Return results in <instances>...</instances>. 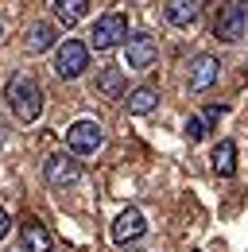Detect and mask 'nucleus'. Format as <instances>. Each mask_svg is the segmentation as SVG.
I'll use <instances>...</instances> for the list:
<instances>
[{
	"label": "nucleus",
	"instance_id": "1",
	"mask_svg": "<svg viewBox=\"0 0 248 252\" xmlns=\"http://www.w3.org/2000/svg\"><path fill=\"white\" fill-rule=\"evenodd\" d=\"M8 105H12L16 121L35 125L39 113H43V86H39L31 74H16V78L8 82Z\"/></svg>",
	"mask_w": 248,
	"mask_h": 252
},
{
	"label": "nucleus",
	"instance_id": "2",
	"mask_svg": "<svg viewBox=\"0 0 248 252\" xmlns=\"http://www.w3.org/2000/svg\"><path fill=\"white\" fill-rule=\"evenodd\" d=\"M214 35L221 43H241L248 35V0H225L217 12Z\"/></svg>",
	"mask_w": 248,
	"mask_h": 252
},
{
	"label": "nucleus",
	"instance_id": "3",
	"mask_svg": "<svg viewBox=\"0 0 248 252\" xmlns=\"http://www.w3.org/2000/svg\"><path fill=\"white\" fill-rule=\"evenodd\" d=\"M121 43H128V20H124L121 12H105L90 32V47L93 51H113Z\"/></svg>",
	"mask_w": 248,
	"mask_h": 252
},
{
	"label": "nucleus",
	"instance_id": "4",
	"mask_svg": "<svg viewBox=\"0 0 248 252\" xmlns=\"http://www.w3.org/2000/svg\"><path fill=\"white\" fill-rule=\"evenodd\" d=\"M86 66H90V47H86V43H78V39L59 43V51H55V70H59V78L74 82V78L86 74Z\"/></svg>",
	"mask_w": 248,
	"mask_h": 252
},
{
	"label": "nucleus",
	"instance_id": "5",
	"mask_svg": "<svg viewBox=\"0 0 248 252\" xmlns=\"http://www.w3.org/2000/svg\"><path fill=\"white\" fill-rule=\"evenodd\" d=\"M101 144H105V128L97 125V121H74V125L66 128L70 156H93Z\"/></svg>",
	"mask_w": 248,
	"mask_h": 252
},
{
	"label": "nucleus",
	"instance_id": "6",
	"mask_svg": "<svg viewBox=\"0 0 248 252\" xmlns=\"http://www.w3.org/2000/svg\"><path fill=\"white\" fill-rule=\"evenodd\" d=\"M43 175L51 187H74L82 179V163H78V156H51L43 163Z\"/></svg>",
	"mask_w": 248,
	"mask_h": 252
},
{
	"label": "nucleus",
	"instance_id": "7",
	"mask_svg": "<svg viewBox=\"0 0 248 252\" xmlns=\"http://www.w3.org/2000/svg\"><path fill=\"white\" fill-rule=\"evenodd\" d=\"M124 59H128L132 70H148L159 59V47H155V39L148 32H136V35H128V43H124Z\"/></svg>",
	"mask_w": 248,
	"mask_h": 252
},
{
	"label": "nucleus",
	"instance_id": "8",
	"mask_svg": "<svg viewBox=\"0 0 248 252\" xmlns=\"http://www.w3.org/2000/svg\"><path fill=\"white\" fill-rule=\"evenodd\" d=\"M144 233H148V218H144L136 206H128L121 218L113 221V241H117V245H132V241H140Z\"/></svg>",
	"mask_w": 248,
	"mask_h": 252
},
{
	"label": "nucleus",
	"instance_id": "9",
	"mask_svg": "<svg viewBox=\"0 0 248 252\" xmlns=\"http://www.w3.org/2000/svg\"><path fill=\"white\" fill-rule=\"evenodd\" d=\"M163 16L171 28H194L202 20V0H163Z\"/></svg>",
	"mask_w": 248,
	"mask_h": 252
},
{
	"label": "nucleus",
	"instance_id": "10",
	"mask_svg": "<svg viewBox=\"0 0 248 252\" xmlns=\"http://www.w3.org/2000/svg\"><path fill=\"white\" fill-rule=\"evenodd\" d=\"M217 78H221V63H217L214 55H198V59L190 63V90H194V94H206Z\"/></svg>",
	"mask_w": 248,
	"mask_h": 252
},
{
	"label": "nucleus",
	"instance_id": "11",
	"mask_svg": "<svg viewBox=\"0 0 248 252\" xmlns=\"http://www.w3.org/2000/svg\"><path fill=\"white\" fill-rule=\"evenodd\" d=\"M93 97L121 101V97H124V70H117V66H105V70H97V78H93Z\"/></svg>",
	"mask_w": 248,
	"mask_h": 252
},
{
	"label": "nucleus",
	"instance_id": "12",
	"mask_svg": "<svg viewBox=\"0 0 248 252\" xmlns=\"http://www.w3.org/2000/svg\"><path fill=\"white\" fill-rule=\"evenodd\" d=\"M20 241H24L28 252H51V233H47V225H39V221H24Z\"/></svg>",
	"mask_w": 248,
	"mask_h": 252
},
{
	"label": "nucleus",
	"instance_id": "13",
	"mask_svg": "<svg viewBox=\"0 0 248 252\" xmlns=\"http://www.w3.org/2000/svg\"><path fill=\"white\" fill-rule=\"evenodd\" d=\"M155 105H159V90H155V86H136V90L128 94V113H132V117L152 113Z\"/></svg>",
	"mask_w": 248,
	"mask_h": 252
},
{
	"label": "nucleus",
	"instance_id": "14",
	"mask_svg": "<svg viewBox=\"0 0 248 252\" xmlns=\"http://www.w3.org/2000/svg\"><path fill=\"white\" fill-rule=\"evenodd\" d=\"M214 171L221 179H229V175L237 171V144H233V140H221L214 148Z\"/></svg>",
	"mask_w": 248,
	"mask_h": 252
},
{
	"label": "nucleus",
	"instance_id": "15",
	"mask_svg": "<svg viewBox=\"0 0 248 252\" xmlns=\"http://www.w3.org/2000/svg\"><path fill=\"white\" fill-rule=\"evenodd\" d=\"M86 12H90V0H55V16L66 28H74L78 20H86Z\"/></svg>",
	"mask_w": 248,
	"mask_h": 252
},
{
	"label": "nucleus",
	"instance_id": "16",
	"mask_svg": "<svg viewBox=\"0 0 248 252\" xmlns=\"http://www.w3.org/2000/svg\"><path fill=\"white\" fill-rule=\"evenodd\" d=\"M55 39H59V35H55L51 24H35V28L28 32V51L43 55V51H51V47H55Z\"/></svg>",
	"mask_w": 248,
	"mask_h": 252
},
{
	"label": "nucleus",
	"instance_id": "17",
	"mask_svg": "<svg viewBox=\"0 0 248 252\" xmlns=\"http://www.w3.org/2000/svg\"><path fill=\"white\" fill-rule=\"evenodd\" d=\"M206 132H210V125H206L202 117H190V121H186V140H190V144L206 140Z\"/></svg>",
	"mask_w": 248,
	"mask_h": 252
},
{
	"label": "nucleus",
	"instance_id": "18",
	"mask_svg": "<svg viewBox=\"0 0 248 252\" xmlns=\"http://www.w3.org/2000/svg\"><path fill=\"white\" fill-rule=\"evenodd\" d=\"M8 233H12V218H8V210L0 206V241H4Z\"/></svg>",
	"mask_w": 248,
	"mask_h": 252
},
{
	"label": "nucleus",
	"instance_id": "19",
	"mask_svg": "<svg viewBox=\"0 0 248 252\" xmlns=\"http://www.w3.org/2000/svg\"><path fill=\"white\" fill-rule=\"evenodd\" d=\"M221 113H225V109H221V105H210V109H206V113H202V121H206V125H214L217 117H221Z\"/></svg>",
	"mask_w": 248,
	"mask_h": 252
},
{
	"label": "nucleus",
	"instance_id": "20",
	"mask_svg": "<svg viewBox=\"0 0 248 252\" xmlns=\"http://www.w3.org/2000/svg\"><path fill=\"white\" fill-rule=\"evenodd\" d=\"M4 140H8V128H4V121H0V144H4Z\"/></svg>",
	"mask_w": 248,
	"mask_h": 252
}]
</instances>
